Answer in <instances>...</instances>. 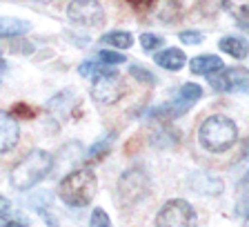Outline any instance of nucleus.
<instances>
[{
    "label": "nucleus",
    "instance_id": "nucleus-22",
    "mask_svg": "<svg viewBox=\"0 0 249 227\" xmlns=\"http://www.w3.org/2000/svg\"><path fill=\"white\" fill-rule=\"evenodd\" d=\"M89 225L91 227H111V223H109V216L105 209H100V207H96L91 214V218H89Z\"/></svg>",
    "mask_w": 249,
    "mask_h": 227
},
{
    "label": "nucleus",
    "instance_id": "nucleus-18",
    "mask_svg": "<svg viewBox=\"0 0 249 227\" xmlns=\"http://www.w3.org/2000/svg\"><path fill=\"white\" fill-rule=\"evenodd\" d=\"M223 5L236 18H247L249 16V0H223Z\"/></svg>",
    "mask_w": 249,
    "mask_h": 227
},
{
    "label": "nucleus",
    "instance_id": "nucleus-26",
    "mask_svg": "<svg viewBox=\"0 0 249 227\" xmlns=\"http://www.w3.org/2000/svg\"><path fill=\"white\" fill-rule=\"evenodd\" d=\"M2 227H25V225L18 221H9V223H2Z\"/></svg>",
    "mask_w": 249,
    "mask_h": 227
},
{
    "label": "nucleus",
    "instance_id": "nucleus-2",
    "mask_svg": "<svg viewBox=\"0 0 249 227\" xmlns=\"http://www.w3.org/2000/svg\"><path fill=\"white\" fill-rule=\"evenodd\" d=\"M236 140H238V127L223 114H213L205 118L198 129V143L212 154H223V151L231 150Z\"/></svg>",
    "mask_w": 249,
    "mask_h": 227
},
{
    "label": "nucleus",
    "instance_id": "nucleus-28",
    "mask_svg": "<svg viewBox=\"0 0 249 227\" xmlns=\"http://www.w3.org/2000/svg\"><path fill=\"white\" fill-rule=\"evenodd\" d=\"M40 2H53V0H40Z\"/></svg>",
    "mask_w": 249,
    "mask_h": 227
},
{
    "label": "nucleus",
    "instance_id": "nucleus-19",
    "mask_svg": "<svg viewBox=\"0 0 249 227\" xmlns=\"http://www.w3.org/2000/svg\"><path fill=\"white\" fill-rule=\"evenodd\" d=\"M111 150V134H107V136H103V138L98 140V143H93L91 145V150H89V158H103L105 154H107V151Z\"/></svg>",
    "mask_w": 249,
    "mask_h": 227
},
{
    "label": "nucleus",
    "instance_id": "nucleus-23",
    "mask_svg": "<svg viewBox=\"0 0 249 227\" xmlns=\"http://www.w3.org/2000/svg\"><path fill=\"white\" fill-rule=\"evenodd\" d=\"M131 76L142 80V83H156V78L149 74V69H142L140 65H131Z\"/></svg>",
    "mask_w": 249,
    "mask_h": 227
},
{
    "label": "nucleus",
    "instance_id": "nucleus-16",
    "mask_svg": "<svg viewBox=\"0 0 249 227\" xmlns=\"http://www.w3.org/2000/svg\"><path fill=\"white\" fill-rule=\"evenodd\" d=\"M176 98L182 100V103H187V105H194L196 100L202 98V87L200 85H196V83H185L180 87V92H178Z\"/></svg>",
    "mask_w": 249,
    "mask_h": 227
},
{
    "label": "nucleus",
    "instance_id": "nucleus-24",
    "mask_svg": "<svg viewBox=\"0 0 249 227\" xmlns=\"http://www.w3.org/2000/svg\"><path fill=\"white\" fill-rule=\"evenodd\" d=\"M129 5H134L136 9H147V7H151L156 2V0H127Z\"/></svg>",
    "mask_w": 249,
    "mask_h": 227
},
{
    "label": "nucleus",
    "instance_id": "nucleus-9",
    "mask_svg": "<svg viewBox=\"0 0 249 227\" xmlns=\"http://www.w3.org/2000/svg\"><path fill=\"white\" fill-rule=\"evenodd\" d=\"M20 138V125L9 112L0 109V154H7L18 145Z\"/></svg>",
    "mask_w": 249,
    "mask_h": 227
},
{
    "label": "nucleus",
    "instance_id": "nucleus-5",
    "mask_svg": "<svg viewBox=\"0 0 249 227\" xmlns=\"http://www.w3.org/2000/svg\"><path fill=\"white\" fill-rule=\"evenodd\" d=\"M147 187H149L147 171L142 167H131V170H127L120 176L118 181V201L123 205L138 203L147 194Z\"/></svg>",
    "mask_w": 249,
    "mask_h": 227
},
{
    "label": "nucleus",
    "instance_id": "nucleus-27",
    "mask_svg": "<svg viewBox=\"0 0 249 227\" xmlns=\"http://www.w3.org/2000/svg\"><path fill=\"white\" fill-rule=\"evenodd\" d=\"M5 69H7V62H5V58H2V56H0V74H2V72H5Z\"/></svg>",
    "mask_w": 249,
    "mask_h": 227
},
{
    "label": "nucleus",
    "instance_id": "nucleus-1",
    "mask_svg": "<svg viewBox=\"0 0 249 227\" xmlns=\"http://www.w3.org/2000/svg\"><path fill=\"white\" fill-rule=\"evenodd\" d=\"M53 167V158L45 150H31L11 167L9 181L14 189H31L45 178Z\"/></svg>",
    "mask_w": 249,
    "mask_h": 227
},
{
    "label": "nucleus",
    "instance_id": "nucleus-3",
    "mask_svg": "<svg viewBox=\"0 0 249 227\" xmlns=\"http://www.w3.org/2000/svg\"><path fill=\"white\" fill-rule=\"evenodd\" d=\"M96 189H98V181H96V174L87 167L83 170H73L69 171L65 178L58 185V194H60V201L67 203L69 207H85L93 201L96 196Z\"/></svg>",
    "mask_w": 249,
    "mask_h": 227
},
{
    "label": "nucleus",
    "instance_id": "nucleus-7",
    "mask_svg": "<svg viewBox=\"0 0 249 227\" xmlns=\"http://www.w3.org/2000/svg\"><path fill=\"white\" fill-rule=\"evenodd\" d=\"M209 85L216 92H243L249 87V69L245 67H220L207 76Z\"/></svg>",
    "mask_w": 249,
    "mask_h": 227
},
{
    "label": "nucleus",
    "instance_id": "nucleus-25",
    "mask_svg": "<svg viewBox=\"0 0 249 227\" xmlns=\"http://www.w3.org/2000/svg\"><path fill=\"white\" fill-rule=\"evenodd\" d=\"M7 209H9V201L5 196H0V214H5Z\"/></svg>",
    "mask_w": 249,
    "mask_h": 227
},
{
    "label": "nucleus",
    "instance_id": "nucleus-13",
    "mask_svg": "<svg viewBox=\"0 0 249 227\" xmlns=\"http://www.w3.org/2000/svg\"><path fill=\"white\" fill-rule=\"evenodd\" d=\"M31 29L27 20H18V18H9V16H0V38H16L22 36Z\"/></svg>",
    "mask_w": 249,
    "mask_h": 227
},
{
    "label": "nucleus",
    "instance_id": "nucleus-6",
    "mask_svg": "<svg viewBox=\"0 0 249 227\" xmlns=\"http://www.w3.org/2000/svg\"><path fill=\"white\" fill-rule=\"evenodd\" d=\"M67 18L80 27H100L105 22V11L98 0H71Z\"/></svg>",
    "mask_w": 249,
    "mask_h": 227
},
{
    "label": "nucleus",
    "instance_id": "nucleus-20",
    "mask_svg": "<svg viewBox=\"0 0 249 227\" xmlns=\"http://www.w3.org/2000/svg\"><path fill=\"white\" fill-rule=\"evenodd\" d=\"M140 45H142V49H147V52H158V49L165 45V38L158 36V34H142V36H140Z\"/></svg>",
    "mask_w": 249,
    "mask_h": 227
},
{
    "label": "nucleus",
    "instance_id": "nucleus-4",
    "mask_svg": "<svg viewBox=\"0 0 249 227\" xmlns=\"http://www.w3.org/2000/svg\"><path fill=\"white\" fill-rule=\"evenodd\" d=\"M198 216L194 207L182 198H171L160 207L156 216V227H196Z\"/></svg>",
    "mask_w": 249,
    "mask_h": 227
},
{
    "label": "nucleus",
    "instance_id": "nucleus-21",
    "mask_svg": "<svg viewBox=\"0 0 249 227\" xmlns=\"http://www.w3.org/2000/svg\"><path fill=\"white\" fill-rule=\"evenodd\" d=\"M180 42L182 45H200L202 40H205V36H202L200 31H196V29H185V31H180Z\"/></svg>",
    "mask_w": 249,
    "mask_h": 227
},
{
    "label": "nucleus",
    "instance_id": "nucleus-11",
    "mask_svg": "<svg viewBox=\"0 0 249 227\" xmlns=\"http://www.w3.org/2000/svg\"><path fill=\"white\" fill-rule=\"evenodd\" d=\"M218 47H220L223 54H229L236 60H243V58L249 56V42L243 36H225V38H220Z\"/></svg>",
    "mask_w": 249,
    "mask_h": 227
},
{
    "label": "nucleus",
    "instance_id": "nucleus-14",
    "mask_svg": "<svg viewBox=\"0 0 249 227\" xmlns=\"http://www.w3.org/2000/svg\"><path fill=\"white\" fill-rule=\"evenodd\" d=\"M100 40L105 45L114 47V49H129L134 45V36H131L129 31H120V29H114V31H107Z\"/></svg>",
    "mask_w": 249,
    "mask_h": 227
},
{
    "label": "nucleus",
    "instance_id": "nucleus-10",
    "mask_svg": "<svg viewBox=\"0 0 249 227\" xmlns=\"http://www.w3.org/2000/svg\"><path fill=\"white\" fill-rule=\"evenodd\" d=\"M154 60L158 67L167 69V72H178V69L185 67L187 56L182 49H178V47H165V49H160V52L156 54Z\"/></svg>",
    "mask_w": 249,
    "mask_h": 227
},
{
    "label": "nucleus",
    "instance_id": "nucleus-8",
    "mask_svg": "<svg viewBox=\"0 0 249 227\" xmlns=\"http://www.w3.org/2000/svg\"><path fill=\"white\" fill-rule=\"evenodd\" d=\"M123 94H124V85L116 74H111V76H100V78H93L91 80V98L103 105L118 103V100L123 98Z\"/></svg>",
    "mask_w": 249,
    "mask_h": 227
},
{
    "label": "nucleus",
    "instance_id": "nucleus-15",
    "mask_svg": "<svg viewBox=\"0 0 249 227\" xmlns=\"http://www.w3.org/2000/svg\"><path fill=\"white\" fill-rule=\"evenodd\" d=\"M78 72H80L83 78H91L93 80V78H100V76H111V74H116V69L109 67V65H103L98 60H87L78 67Z\"/></svg>",
    "mask_w": 249,
    "mask_h": 227
},
{
    "label": "nucleus",
    "instance_id": "nucleus-17",
    "mask_svg": "<svg viewBox=\"0 0 249 227\" xmlns=\"http://www.w3.org/2000/svg\"><path fill=\"white\" fill-rule=\"evenodd\" d=\"M96 60L103 62V65H109V67H114V65H123V62H127V56L114 52V49H100L98 56H96Z\"/></svg>",
    "mask_w": 249,
    "mask_h": 227
},
{
    "label": "nucleus",
    "instance_id": "nucleus-12",
    "mask_svg": "<svg viewBox=\"0 0 249 227\" xmlns=\"http://www.w3.org/2000/svg\"><path fill=\"white\" fill-rule=\"evenodd\" d=\"M220 67H225L223 60L218 56H213V54H202V56H196L189 62L192 74H198V76H209V74L218 72Z\"/></svg>",
    "mask_w": 249,
    "mask_h": 227
}]
</instances>
